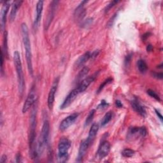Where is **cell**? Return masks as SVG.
<instances>
[{"label": "cell", "mask_w": 163, "mask_h": 163, "mask_svg": "<svg viewBox=\"0 0 163 163\" xmlns=\"http://www.w3.org/2000/svg\"><path fill=\"white\" fill-rule=\"evenodd\" d=\"M36 112L37 105L36 103L33 105L30 116V133H29V145L30 154L32 159H35L38 157V145L36 142Z\"/></svg>", "instance_id": "1"}, {"label": "cell", "mask_w": 163, "mask_h": 163, "mask_svg": "<svg viewBox=\"0 0 163 163\" xmlns=\"http://www.w3.org/2000/svg\"><path fill=\"white\" fill-rule=\"evenodd\" d=\"M21 35L24 47L25 49L26 59L27 66V69L31 76H33V61H32V52L31 46L30 42V35H29L28 27L26 23H22L21 24Z\"/></svg>", "instance_id": "2"}, {"label": "cell", "mask_w": 163, "mask_h": 163, "mask_svg": "<svg viewBox=\"0 0 163 163\" xmlns=\"http://www.w3.org/2000/svg\"><path fill=\"white\" fill-rule=\"evenodd\" d=\"M13 61L15 64L18 80V89L20 96H22L25 89V80L22 69V62L20 54L18 51H15L13 53Z\"/></svg>", "instance_id": "3"}, {"label": "cell", "mask_w": 163, "mask_h": 163, "mask_svg": "<svg viewBox=\"0 0 163 163\" xmlns=\"http://www.w3.org/2000/svg\"><path fill=\"white\" fill-rule=\"evenodd\" d=\"M50 133V124L48 120H45L43 124L40 135L38 142V156L42 154L45 147H47L49 142V137Z\"/></svg>", "instance_id": "4"}, {"label": "cell", "mask_w": 163, "mask_h": 163, "mask_svg": "<svg viewBox=\"0 0 163 163\" xmlns=\"http://www.w3.org/2000/svg\"><path fill=\"white\" fill-rule=\"evenodd\" d=\"M71 147V142L66 137L61 138L58 143V154L57 157L60 162H64L69 158V150Z\"/></svg>", "instance_id": "5"}, {"label": "cell", "mask_w": 163, "mask_h": 163, "mask_svg": "<svg viewBox=\"0 0 163 163\" xmlns=\"http://www.w3.org/2000/svg\"><path fill=\"white\" fill-rule=\"evenodd\" d=\"M36 102V93L35 87L33 86L29 93L25 103L22 107V113H26L28 112L30 108L33 107V105Z\"/></svg>", "instance_id": "6"}, {"label": "cell", "mask_w": 163, "mask_h": 163, "mask_svg": "<svg viewBox=\"0 0 163 163\" xmlns=\"http://www.w3.org/2000/svg\"><path fill=\"white\" fill-rule=\"evenodd\" d=\"M59 82V77H57L54 80L53 84H52L51 86L49 95H48L47 104H48V107H49L50 110H52L54 106V103L55 101V96L57 92V88H58Z\"/></svg>", "instance_id": "7"}, {"label": "cell", "mask_w": 163, "mask_h": 163, "mask_svg": "<svg viewBox=\"0 0 163 163\" xmlns=\"http://www.w3.org/2000/svg\"><path fill=\"white\" fill-rule=\"evenodd\" d=\"M79 116V113H74L70 115L68 117H66L64 119L61 121L59 125V129L61 131H64L66 130L70 126L75 122Z\"/></svg>", "instance_id": "8"}, {"label": "cell", "mask_w": 163, "mask_h": 163, "mask_svg": "<svg viewBox=\"0 0 163 163\" xmlns=\"http://www.w3.org/2000/svg\"><path fill=\"white\" fill-rule=\"evenodd\" d=\"M80 93L77 88L76 87L75 89H73L68 95H67V96L64 100V102L61 104L60 108L61 110H63L68 108L70 105L73 103V102L76 98V97L78 96V95Z\"/></svg>", "instance_id": "9"}, {"label": "cell", "mask_w": 163, "mask_h": 163, "mask_svg": "<svg viewBox=\"0 0 163 163\" xmlns=\"http://www.w3.org/2000/svg\"><path fill=\"white\" fill-rule=\"evenodd\" d=\"M11 1H4L1 10V16H0V19H1V31H4V27H5V24L7 22V16L9 10V8L10 7Z\"/></svg>", "instance_id": "10"}, {"label": "cell", "mask_w": 163, "mask_h": 163, "mask_svg": "<svg viewBox=\"0 0 163 163\" xmlns=\"http://www.w3.org/2000/svg\"><path fill=\"white\" fill-rule=\"evenodd\" d=\"M59 1H52L50 4L49 8V12H48V15L47 17V20H46V24H45V27L46 30H47L49 28L50 23L52 21V19H53L54 15H55V12L57 9V5H58Z\"/></svg>", "instance_id": "11"}, {"label": "cell", "mask_w": 163, "mask_h": 163, "mask_svg": "<svg viewBox=\"0 0 163 163\" xmlns=\"http://www.w3.org/2000/svg\"><path fill=\"white\" fill-rule=\"evenodd\" d=\"M110 148H111V145L108 142L103 141L101 143L97 152L99 159H102L107 157L110 151Z\"/></svg>", "instance_id": "12"}, {"label": "cell", "mask_w": 163, "mask_h": 163, "mask_svg": "<svg viewBox=\"0 0 163 163\" xmlns=\"http://www.w3.org/2000/svg\"><path fill=\"white\" fill-rule=\"evenodd\" d=\"M90 145V143L88 142L87 139L84 140L81 142V143L79 147V150L78 153L77 159H76V162H82L84 157L86 154V152L88 149V148Z\"/></svg>", "instance_id": "13"}, {"label": "cell", "mask_w": 163, "mask_h": 163, "mask_svg": "<svg viewBox=\"0 0 163 163\" xmlns=\"http://www.w3.org/2000/svg\"><path fill=\"white\" fill-rule=\"evenodd\" d=\"M44 1H38L36 3V17L34 21V27L35 30L38 27L41 21V15L44 9Z\"/></svg>", "instance_id": "14"}, {"label": "cell", "mask_w": 163, "mask_h": 163, "mask_svg": "<svg viewBox=\"0 0 163 163\" xmlns=\"http://www.w3.org/2000/svg\"><path fill=\"white\" fill-rule=\"evenodd\" d=\"M96 76L94 75H93L89 76L88 77H86L84 80H82L79 84L77 87H76L78 89L79 93H82L84 92V91L89 87V86L93 82Z\"/></svg>", "instance_id": "15"}, {"label": "cell", "mask_w": 163, "mask_h": 163, "mask_svg": "<svg viewBox=\"0 0 163 163\" xmlns=\"http://www.w3.org/2000/svg\"><path fill=\"white\" fill-rule=\"evenodd\" d=\"M131 104L132 108L135 110L136 112H137L140 116L145 117L147 115V112L145 107L142 106V105L140 104V103L139 102V101L136 99L135 98L133 99L131 102Z\"/></svg>", "instance_id": "16"}, {"label": "cell", "mask_w": 163, "mask_h": 163, "mask_svg": "<svg viewBox=\"0 0 163 163\" xmlns=\"http://www.w3.org/2000/svg\"><path fill=\"white\" fill-rule=\"evenodd\" d=\"M87 1H83L80 3L79 5L76 7L74 12V16L76 19H78L79 21H82L85 16V10L84 8V5L85 3H87Z\"/></svg>", "instance_id": "17"}, {"label": "cell", "mask_w": 163, "mask_h": 163, "mask_svg": "<svg viewBox=\"0 0 163 163\" xmlns=\"http://www.w3.org/2000/svg\"><path fill=\"white\" fill-rule=\"evenodd\" d=\"M89 59H90V52H87L79 57V59L76 61L75 63V68H79L83 66L84 64L87 62Z\"/></svg>", "instance_id": "18"}, {"label": "cell", "mask_w": 163, "mask_h": 163, "mask_svg": "<svg viewBox=\"0 0 163 163\" xmlns=\"http://www.w3.org/2000/svg\"><path fill=\"white\" fill-rule=\"evenodd\" d=\"M23 1H14L12 4V8L10 12V19L11 21H13L16 17L18 10L21 7Z\"/></svg>", "instance_id": "19"}, {"label": "cell", "mask_w": 163, "mask_h": 163, "mask_svg": "<svg viewBox=\"0 0 163 163\" xmlns=\"http://www.w3.org/2000/svg\"><path fill=\"white\" fill-rule=\"evenodd\" d=\"M99 130V126L98 124L96 123H94L92 124V126L90 128V130L89 132V135L87 138V140L88 142L90 143V144L91 145L93 143L94 138L96 136L97 133Z\"/></svg>", "instance_id": "20"}, {"label": "cell", "mask_w": 163, "mask_h": 163, "mask_svg": "<svg viewBox=\"0 0 163 163\" xmlns=\"http://www.w3.org/2000/svg\"><path fill=\"white\" fill-rule=\"evenodd\" d=\"M89 72V68L87 66H84L81 69V70L79 71V74L77 75L76 77V82L80 83V82L84 80L85 77V76L87 75Z\"/></svg>", "instance_id": "21"}, {"label": "cell", "mask_w": 163, "mask_h": 163, "mask_svg": "<svg viewBox=\"0 0 163 163\" xmlns=\"http://www.w3.org/2000/svg\"><path fill=\"white\" fill-rule=\"evenodd\" d=\"M137 66L138 70L142 73H145L148 70V66L146 62L143 59H139L137 62Z\"/></svg>", "instance_id": "22"}, {"label": "cell", "mask_w": 163, "mask_h": 163, "mask_svg": "<svg viewBox=\"0 0 163 163\" xmlns=\"http://www.w3.org/2000/svg\"><path fill=\"white\" fill-rule=\"evenodd\" d=\"M112 119V112H108L106 114L104 115L103 118L102 119V121H101V126L102 127H104L106 126L108 122L111 121Z\"/></svg>", "instance_id": "23"}, {"label": "cell", "mask_w": 163, "mask_h": 163, "mask_svg": "<svg viewBox=\"0 0 163 163\" xmlns=\"http://www.w3.org/2000/svg\"><path fill=\"white\" fill-rule=\"evenodd\" d=\"M8 33L7 31H4V36H3V49H2L4 52V56H6L8 58Z\"/></svg>", "instance_id": "24"}, {"label": "cell", "mask_w": 163, "mask_h": 163, "mask_svg": "<svg viewBox=\"0 0 163 163\" xmlns=\"http://www.w3.org/2000/svg\"><path fill=\"white\" fill-rule=\"evenodd\" d=\"M95 113H96V110L94 109L92 110L91 111L89 112V113L88 114V116L87 117V118H86L85 119V124H84V126L86 127V126H88L89 124L92 122L93 120L94 119V115H95Z\"/></svg>", "instance_id": "25"}, {"label": "cell", "mask_w": 163, "mask_h": 163, "mask_svg": "<svg viewBox=\"0 0 163 163\" xmlns=\"http://www.w3.org/2000/svg\"><path fill=\"white\" fill-rule=\"evenodd\" d=\"M112 81H113V79H112V78H108V79H107L105 80L103 82L99 85V87L97 91H96V93H97V94L100 93L102 91V90L104 88L105 86H106V85H108V84H110L111 82H112Z\"/></svg>", "instance_id": "26"}, {"label": "cell", "mask_w": 163, "mask_h": 163, "mask_svg": "<svg viewBox=\"0 0 163 163\" xmlns=\"http://www.w3.org/2000/svg\"><path fill=\"white\" fill-rule=\"evenodd\" d=\"M135 154V151L130 148H126L122 152V155L124 157H131Z\"/></svg>", "instance_id": "27"}, {"label": "cell", "mask_w": 163, "mask_h": 163, "mask_svg": "<svg viewBox=\"0 0 163 163\" xmlns=\"http://www.w3.org/2000/svg\"><path fill=\"white\" fill-rule=\"evenodd\" d=\"M147 94L150 96V97L154 98L156 100L158 101V102H161V98L159 95H158L154 90H151V89H148L147 90Z\"/></svg>", "instance_id": "28"}, {"label": "cell", "mask_w": 163, "mask_h": 163, "mask_svg": "<svg viewBox=\"0 0 163 163\" xmlns=\"http://www.w3.org/2000/svg\"><path fill=\"white\" fill-rule=\"evenodd\" d=\"M93 22V18H87L86 20L84 21L81 24V26L82 27L86 28L89 27Z\"/></svg>", "instance_id": "29"}, {"label": "cell", "mask_w": 163, "mask_h": 163, "mask_svg": "<svg viewBox=\"0 0 163 163\" xmlns=\"http://www.w3.org/2000/svg\"><path fill=\"white\" fill-rule=\"evenodd\" d=\"M120 1H112L110 2L109 4H108L106 6V7L104 8V12L105 13H107L108 12L110 9H111L112 7H113L115 5H116L117 4H118Z\"/></svg>", "instance_id": "30"}, {"label": "cell", "mask_w": 163, "mask_h": 163, "mask_svg": "<svg viewBox=\"0 0 163 163\" xmlns=\"http://www.w3.org/2000/svg\"><path fill=\"white\" fill-rule=\"evenodd\" d=\"M117 15H118L117 13H115L114 15L109 19V21H108V22L107 23V27L110 28V27H112V26L113 25V24H114L115 21H116V18L117 17Z\"/></svg>", "instance_id": "31"}, {"label": "cell", "mask_w": 163, "mask_h": 163, "mask_svg": "<svg viewBox=\"0 0 163 163\" xmlns=\"http://www.w3.org/2000/svg\"><path fill=\"white\" fill-rule=\"evenodd\" d=\"M109 104L105 101L104 99H103L102 100V102H101V103L99 104L98 106L97 107V108L98 109H104V108H106L107 107H108Z\"/></svg>", "instance_id": "32"}, {"label": "cell", "mask_w": 163, "mask_h": 163, "mask_svg": "<svg viewBox=\"0 0 163 163\" xmlns=\"http://www.w3.org/2000/svg\"><path fill=\"white\" fill-rule=\"evenodd\" d=\"M147 135V130L145 127H140V136L142 137H145Z\"/></svg>", "instance_id": "33"}, {"label": "cell", "mask_w": 163, "mask_h": 163, "mask_svg": "<svg viewBox=\"0 0 163 163\" xmlns=\"http://www.w3.org/2000/svg\"><path fill=\"white\" fill-rule=\"evenodd\" d=\"M132 56H133V54H128L125 58V61H124V63H125V66H129V63H130L131 60L132 59Z\"/></svg>", "instance_id": "34"}, {"label": "cell", "mask_w": 163, "mask_h": 163, "mask_svg": "<svg viewBox=\"0 0 163 163\" xmlns=\"http://www.w3.org/2000/svg\"><path fill=\"white\" fill-rule=\"evenodd\" d=\"M152 74L153 77H154V78H156L157 79L161 80L163 78V74H162V72H160V73L153 72V73H152Z\"/></svg>", "instance_id": "35"}, {"label": "cell", "mask_w": 163, "mask_h": 163, "mask_svg": "<svg viewBox=\"0 0 163 163\" xmlns=\"http://www.w3.org/2000/svg\"><path fill=\"white\" fill-rule=\"evenodd\" d=\"M99 53V50H94V52H93L92 53H90V59H95L96 57L98 56Z\"/></svg>", "instance_id": "36"}, {"label": "cell", "mask_w": 163, "mask_h": 163, "mask_svg": "<svg viewBox=\"0 0 163 163\" xmlns=\"http://www.w3.org/2000/svg\"><path fill=\"white\" fill-rule=\"evenodd\" d=\"M4 54H3V51L1 50V73H3V63H4Z\"/></svg>", "instance_id": "37"}, {"label": "cell", "mask_w": 163, "mask_h": 163, "mask_svg": "<svg viewBox=\"0 0 163 163\" xmlns=\"http://www.w3.org/2000/svg\"><path fill=\"white\" fill-rule=\"evenodd\" d=\"M155 112H156V113L157 115V116L158 117V118H159L160 119L161 122H162V121H163V117H162V114L161 113V112L159 111V110H157V109H155Z\"/></svg>", "instance_id": "38"}, {"label": "cell", "mask_w": 163, "mask_h": 163, "mask_svg": "<svg viewBox=\"0 0 163 163\" xmlns=\"http://www.w3.org/2000/svg\"><path fill=\"white\" fill-rule=\"evenodd\" d=\"M116 106L117 107V108H121L123 107V104L122 103V102L120 100H116Z\"/></svg>", "instance_id": "39"}, {"label": "cell", "mask_w": 163, "mask_h": 163, "mask_svg": "<svg viewBox=\"0 0 163 163\" xmlns=\"http://www.w3.org/2000/svg\"><path fill=\"white\" fill-rule=\"evenodd\" d=\"M16 162H22V156H21V154H20V153H18V154L16 155Z\"/></svg>", "instance_id": "40"}, {"label": "cell", "mask_w": 163, "mask_h": 163, "mask_svg": "<svg viewBox=\"0 0 163 163\" xmlns=\"http://www.w3.org/2000/svg\"><path fill=\"white\" fill-rule=\"evenodd\" d=\"M7 156L5 154H3L1 156V159H0V162H1V163H4V162H7Z\"/></svg>", "instance_id": "41"}, {"label": "cell", "mask_w": 163, "mask_h": 163, "mask_svg": "<svg viewBox=\"0 0 163 163\" xmlns=\"http://www.w3.org/2000/svg\"><path fill=\"white\" fill-rule=\"evenodd\" d=\"M150 35V33H146L145 34L143 35V36H142V39H143V40H145L147 39V38L148 36H149Z\"/></svg>", "instance_id": "42"}, {"label": "cell", "mask_w": 163, "mask_h": 163, "mask_svg": "<svg viewBox=\"0 0 163 163\" xmlns=\"http://www.w3.org/2000/svg\"><path fill=\"white\" fill-rule=\"evenodd\" d=\"M152 49H153V47L151 45H147V52H150L152 50Z\"/></svg>", "instance_id": "43"}, {"label": "cell", "mask_w": 163, "mask_h": 163, "mask_svg": "<svg viewBox=\"0 0 163 163\" xmlns=\"http://www.w3.org/2000/svg\"><path fill=\"white\" fill-rule=\"evenodd\" d=\"M162 64H161L160 65H159V66H157V68H162Z\"/></svg>", "instance_id": "44"}]
</instances>
